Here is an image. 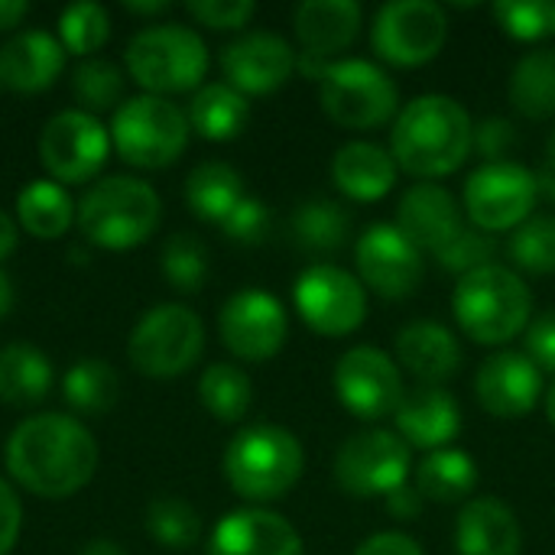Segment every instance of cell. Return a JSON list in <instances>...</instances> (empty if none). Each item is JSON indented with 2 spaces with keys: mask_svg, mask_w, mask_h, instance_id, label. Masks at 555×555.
<instances>
[{
  "mask_svg": "<svg viewBox=\"0 0 555 555\" xmlns=\"http://www.w3.org/2000/svg\"><path fill=\"white\" fill-rule=\"evenodd\" d=\"M78 228L85 241L104 250H130L153 237L163 218L156 189L133 176L94 182L78 202Z\"/></svg>",
  "mask_w": 555,
  "mask_h": 555,
  "instance_id": "obj_5",
  "label": "cell"
},
{
  "mask_svg": "<svg viewBox=\"0 0 555 555\" xmlns=\"http://www.w3.org/2000/svg\"><path fill=\"white\" fill-rule=\"evenodd\" d=\"M354 260L364 289L384 299L413 296L426 273L423 250L397 224H371L354 244Z\"/></svg>",
  "mask_w": 555,
  "mask_h": 555,
  "instance_id": "obj_17",
  "label": "cell"
},
{
  "mask_svg": "<svg viewBox=\"0 0 555 555\" xmlns=\"http://www.w3.org/2000/svg\"><path fill=\"white\" fill-rule=\"evenodd\" d=\"M23 530V507L13 488L0 478V555H10Z\"/></svg>",
  "mask_w": 555,
  "mask_h": 555,
  "instance_id": "obj_48",
  "label": "cell"
},
{
  "mask_svg": "<svg viewBox=\"0 0 555 555\" xmlns=\"http://www.w3.org/2000/svg\"><path fill=\"white\" fill-rule=\"evenodd\" d=\"M416 491L433 504H459L478 488V465L462 449H439L429 452L413 472Z\"/></svg>",
  "mask_w": 555,
  "mask_h": 555,
  "instance_id": "obj_31",
  "label": "cell"
},
{
  "mask_svg": "<svg viewBox=\"0 0 555 555\" xmlns=\"http://www.w3.org/2000/svg\"><path fill=\"white\" fill-rule=\"evenodd\" d=\"M293 302L299 319L325 338H345L367 319L364 283L335 263L306 267L293 283Z\"/></svg>",
  "mask_w": 555,
  "mask_h": 555,
  "instance_id": "obj_11",
  "label": "cell"
},
{
  "mask_svg": "<svg viewBox=\"0 0 555 555\" xmlns=\"http://www.w3.org/2000/svg\"><path fill=\"white\" fill-rule=\"evenodd\" d=\"M319 104L338 127L374 130L400 114V88L367 59H338L319 81Z\"/></svg>",
  "mask_w": 555,
  "mask_h": 555,
  "instance_id": "obj_9",
  "label": "cell"
},
{
  "mask_svg": "<svg viewBox=\"0 0 555 555\" xmlns=\"http://www.w3.org/2000/svg\"><path fill=\"white\" fill-rule=\"evenodd\" d=\"M397 361L426 387H442L462 367V345L439 322H410L397 332Z\"/></svg>",
  "mask_w": 555,
  "mask_h": 555,
  "instance_id": "obj_26",
  "label": "cell"
},
{
  "mask_svg": "<svg viewBox=\"0 0 555 555\" xmlns=\"http://www.w3.org/2000/svg\"><path fill=\"white\" fill-rule=\"evenodd\" d=\"M306 472L302 442L273 423L241 429L224 449V478L231 491L254 504L286 498Z\"/></svg>",
  "mask_w": 555,
  "mask_h": 555,
  "instance_id": "obj_3",
  "label": "cell"
},
{
  "mask_svg": "<svg viewBox=\"0 0 555 555\" xmlns=\"http://www.w3.org/2000/svg\"><path fill=\"white\" fill-rule=\"evenodd\" d=\"M410 472L413 452L390 429H364L335 455V481L351 498H387L410 481Z\"/></svg>",
  "mask_w": 555,
  "mask_h": 555,
  "instance_id": "obj_13",
  "label": "cell"
},
{
  "mask_svg": "<svg viewBox=\"0 0 555 555\" xmlns=\"http://www.w3.org/2000/svg\"><path fill=\"white\" fill-rule=\"evenodd\" d=\"M52 390V361L26 341L0 348V400L10 406H36Z\"/></svg>",
  "mask_w": 555,
  "mask_h": 555,
  "instance_id": "obj_29",
  "label": "cell"
},
{
  "mask_svg": "<svg viewBox=\"0 0 555 555\" xmlns=\"http://www.w3.org/2000/svg\"><path fill=\"white\" fill-rule=\"evenodd\" d=\"M517 146V127L504 117H485L475 124V150L488 163H504Z\"/></svg>",
  "mask_w": 555,
  "mask_h": 555,
  "instance_id": "obj_46",
  "label": "cell"
},
{
  "mask_svg": "<svg viewBox=\"0 0 555 555\" xmlns=\"http://www.w3.org/2000/svg\"><path fill=\"white\" fill-rule=\"evenodd\" d=\"M146 533L172 553H185L202 540V517L182 498H156L146 507Z\"/></svg>",
  "mask_w": 555,
  "mask_h": 555,
  "instance_id": "obj_37",
  "label": "cell"
},
{
  "mask_svg": "<svg viewBox=\"0 0 555 555\" xmlns=\"http://www.w3.org/2000/svg\"><path fill=\"white\" fill-rule=\"evenodd\" d=\"M449 42V13L436 0H390L371 26L374 52L400 68L433 62Z\"/></svg>",
  "mask_w": 555,
  "mask_h": 555,
  "instance_id": "obj_10",
  "label": "cell"
},
{
  "mask_svg": "<svg viewBox=\"0 0 555 555\" xmlns=\"http://www.w3.org/2000/svg\"><path fill=\"white\" fill-rule=\"evenodd\" d=\"M296 49L276 33H244L221 49V72L231 88L247 94H270L296 72Z\"/></svg>",
  "mask_w": 555,
  "mask_h": 555,
  "instance_id": "obj_18",
  "label": "cell"
},
{
  "mask_svg": "<svg viewBox=\"0 0 555 555\" xmlns=\"http://www.w3.org/2000/svg\"><path fill=\"white\" fill-rule=\"evenodd\" d=\"M540 198L537 172L504 159L478 166L465 182V211L472 224L485 234L517 231Z\"/></svg>",
  "mask_w": 555,
  "mask_h": 555,
  "instance_id": "obj_14",
  "label": "cell"
},
{
  "mask_svg": "<svg viewBox=\"0 0 555 555\" xmlns=\"http://www.w3.org/2000/svg\"><path fill=\"white\" fill-rule=\"evenodd\" d=\"M475 397L488 416L520 420L543 397V371L524 351H498L478 367Z\"/></svg>",
  "mask_w": 555,
  "mask_h": 555,
  "instance_id": "obj_19",
  "label": "cell"
},
{
  "mask_svg": "<svg viewBox=\"0 0 555 555\" xmlns=\"http://www.w3.org/2000/svg\"><path fill=\"white\" fill-rule=\"evenodd\" d=\"M72 94L85 114L124 104V72L107 59H85L72 72Z\"/></svg>",
  "mask_w": 555,
  "mask_h": 555,
  "instance_id": "obj_39",
  "label": "cell"
},
{
  "mask_svg": "<svg viewBox=\"0 0 555 555\" xmlns=\"http://www.w3.org/2000/svg\"><path fill=\"white\" fill-rule=\"evenodd\" d=\"M293 241L312 254H335L351 237V215L332 198H309L293 211Z\"/></svg>",
  "mask_w": 555,
  "mask_h": 555,
  "instance_id": "obj_34",
  "label": "cell"
},
{
  "mask_svg": "<svg viewBox=\"0 0 555 555\" xmlns=\"http://www.w3.org/2000/svg\"><path fill=\"white\" fill-rule=\"evenodd\" d=\"M247 120H250V104L228 81L202 85L189 104V127L211 143H224V140L241 137Z\"/></svg>",
  "mask_w": 555,
  "mask_h": 555,
  "instance_id": "obj_28",
  "label": "cell"
},
{
  "mask_svg": "<svg viewBox=\"0 0 555 555\" xmlns=\"http://www.w3.org/2000/svg\"><path fill=\"white\" fill-rule=\"evenodd\" d=\"M546 420H550V426H555V377L546 387Z\"/></svg>",
  "mask_w": 555,
  "mask_h": 555,
  "instance_id": "obj_57",
  "label": "cell"
},
{
  "mask_svg": "<svg viewBox=\"0 0 555 555\" xmlns=\"http://www.w3.org/2000/svg\"><path fill=\"white\" fill-rule=\"evenodd\" d=\"M127 72L146 94H182L205 81L208 46L192 26H146L127 42Z\"/></svg>",
  "mask_w": 555,
  "mask_h": 555,
  "instance_id": "obj_6",
  "label": "cell"
},
{
  "mask_svg": "<svg viewBox=\"0 0 555 555\" xmlns=\"http://www.w3.org/2000/svg\"><path fill=\"white\" fill-rule=\"evenodd\" d=\"M537 189H540V195H543V198L555 202V172L550 169V166H543V169L537 172Z\"/></svg>",
  "mask_w": 555,
  "mask_h": 555,
  "instance_id": "obj_54",
  "label": "cell"
},
{
  "mask_svg": "<svg viewBox=\"0 0 555 555\" xmlns=\"http://www.w3.org/2000/svg\"><path fill=\"white\" fill-rule=\"evenodd\" d=\"M218 332L234 358L257 364L283 351L289 335V315L276 296L263 289H241L221 306Z\"/></svg>",
  "mask_w": 555,
  "mask_h": 555,
  "instance_id": "obj_16",
  "label": "cell"
},
{
  "mask_svg": "<svg viewBox=\"0 0 555 555\" xmlns=\"http://www.w3.org/2000/svg\"><path fill=\"white\" fill-rule=\"evenodd\" d=\"M361 16L354 0H306L293 10V29L302 52L332 59L358 39Z\"/></svg>",
  "mask_w": 555,
  "mask_h": 555,
  "instance_id": "obj_25",
  "label": "cell"
},
{
  "mask_svg": "<svg viewBox=\"0 0 555 555\" xmlns=\"http://www.w3.org/2000/svg\"><path fill=\"white\" fill-rule=\"evenodd\" d=\"M494 250H498V244H494L491 234H485L478 228H465L442 254H436V260H439V267L446 273H455L462 280V276H468V273H475L481 267H491Z\"/></svg>",
  "mask_w": 555,
  "mask_h": 555,
  "instance_id": "obj_43",
  "label": "cell"
},
{
  "mask_svg": "<svg viewBox=\"0 0 555 555\" xmlns=\"http://www.w3.org/2000/svg\"><path fill=\"white\" fill-rule=\"evenodd\" d=\"M244 198V179L234 166L208 159L198 163L185 179V205L195 218L221 224Z\"/></svg>",
  "mask_w": 555,
  "mask_h": 555,
  "instance_id": "obj_32",
  "label": "cell"
},
{
  "mask_svg": "<svg viewBox=\"0 0 555 555\" xmlns=\"http://www.w3.org/2000/svg\"><path fill=\"white\" fill-rule=\"evenodd\" d=\"M10 306H13V286H10V280L0 273V319L10 312Z\"/></svg>",
  "mask_w": 555,
  "mask_h": 555,
  "instance_id": "obj_56",
  "label": "cell"
},
{
  "mask_svg": "<svg viewBox=\"0 0 555 555\" xmlns=\"http://www.w3.org/2000/svg\"><path fill=\"white\" fill-rule=\"evenodd\" d=\"M111 143L124 163L137 169H166L189 146V114L169 98H127L111 120Z\"/></svg>",
  "mask_w": 555,
  "mask_h": 555,
  "instance_id": "obj_7",
  "label": "cell"
},
{
  "mask_svg": "<svg viewBox=\"0 0 555 555\" xmlns=\"http://www.w3.org/2000/svg\"><path fill=\"white\" fill-rule=\"evenodd\" d=\"M16 241H20V228H16V221H13L7 211H0V263L16 250Z\"/></svg>",
  "mask_w": 555,
  "mask_h": 555,
  "instance_id": "obj_52",
  "label": "cell"
},
{
  "mask_svg": "<svg viewBox=\"0 0 555 555\" xmlns=\"http://www.w3.org/2000/svg\"><path fill=\"white\" fill-rule=\"evenodd\" d=\"M163 276L176 293H198L208 280V247L192 231H179L163 244Z\"/></svg>",
  "mask_w": 555,
  "mask_h": 555,
  "instance_id": "obj_38",
  "label": "cell"
},
{
  "mask_svg": "<svg viewBox=\"0 0 555 555\" xmlns=\"http://www.w3.org/2000/svg\"><path fill=\"white\" fill-rule=\"evenodd\" d=\"M78 205L72 202L68 189L49 179H33L16 195V221L36 241H55L68 234Z\"/></svg>",
  "mask_w": 555,
  "mask_h": 555,
  "instance_id": "obj_30",
  "label": "cell"
},
{
  "mask_svg": "<svg viewBox=\"0 0 555 555\" xmlns=\"http://www.w3.org/2000/svg\"><path fill=\"white\" fill-rule=\"evenodd\" d=\"M124 10H127V13H143V16H146V13H166L169 3H166V0H156V3H130V0H127Z\"/></svg>",
  "mask_w": 555,
  "mask_h": 555,
  "instance_id": "obj_55",
  "label": "cell"
},
{
  "mask_svg": "<svg viewBox=\"0 0 555 555\" xmlns=\"http://www.w3.org/2000/svg\"><path fill=\"white\" fill-rule=\"evenodd\" d=\"M185 10L195 23L208 29H244L254 20L257 3L254 0H192Z\"/></svg>",
  "mask_w": 555,
  "mask_h": 555,
  "instance_id": "obj_44",
  "label": "cell"
},
{
  "mask_svg": "<svg viewBox=\"0 0 555 555\" xmlns=\"http://www.w3.org/2000/svg\"><path fill=\"white\" fill-rule=\"evenodd\" d=\"M546 166L555 172V130L550 133V143H546Z\"/></svg>",
  "mask_w": 555,
  "mask_h": 555,
  "instance_id": "obj_58",
  "label": "cell"
},
{
  "mask_svg": "<svg viewBox=\"0 0 555 555\" xmlns=\"http://www.w3.org/2000/svg\"><path fill=\"white\" fill-rule=\"evenodd\" d=\"M397 169L400 166L393 163L390 150L367 140L345 143L332 159V179L338 192L354 202H380L384 195H390L397 185Z\"/></svg>",
  "mask_w": 555,
  "mask_h": 555,
  "instance_id": "obj_27",
  "label": "cell"
},
{
  "mask_svg": "<svg viewBox=\"0 0 555 555\" xmlns=\"http://www.w3.org/2000/svg\"><path fill=\"white\" fill-rule=\"evenodd\" d=\"M393 423H397V436L406 446L439 452V449H449L459 439V433H462V406L449 390L423 384L416 390H406L400 410L393 413Z\"/></svg>",
  "mask_w": 555,
  "mask_h": 555,
  "instance_id": "obj_22",
  "label": "cell"
},
{
  "mask_svg": "<svg viewBox=\"0 0 555 555\" xmlns=\"http://www.w3.org/2000/svg\"><path fill=\"white\" fill-rule=\"evenodd\" d=\"M26 13H29V3H23V0H0V33L20 26Z\"/></svg>",
  "mask_w": 555,
  "mask_h": 555,
  "instance_id": "obj_51",
  "label": "cell"
},
{
  "mask_svg": "<svg viewBox=\"0 0 555 555\" xmlns=\"http://www.w3.org/2000/svg\"><path fill=\"white\" fill-rule=\"evenodd\" d=\"M354 555H426L420 550V543L413 540V537H406V533H374V537H367Z\"/></svg>",
  "mask_w": 555,
  "mask_h": 555,
  "instance_id": "obj_49",
  "label": "cell"
},
{
  "mask_svg": "<svg viewBox=\"0 0 555 555\" xmlns=\"http://www.w3.org/2000/svg\"><path fill=\"white\" fill-rule=\"evenodd\" d=\"M423 507H426V498L416 491V485H403V488H397L393 494H387V514L390 517H397V520H416L420 514H423Z\"/></svg>",
  "mask_w": 555,
  "mask_h": 555,
  "instance_id": "obj_50",
  "label": "cell"
},
{
  "mask_svg": "<svg viewBox=\"0 0 555 555\" xmlns=\"http://www.w3.org/2000/svg\"><path fill=\"white\" fill-rule=\"evenodd\" d=\"M111 36V16L101 3H72L59 16V42L72 55L91 59Z\"/></svg>",
  "mask_w": 555,
  "mask_h": 555,
  "instance_id": "obj_41",
  "label": "cell"
},
{
  "mask_svg": "<svg viewBox=\"0 0 555 555\" xmlns=\"http://www.w3.org/2000/svg\"><path fill=\"white\" fill-rule=\"evenodd\" d=\"M111 130L94 117L78 111H62L46 120L39 133V163L59 185L91 182L111 156Z\"/></svg>",
  "mask_w": 555,
  "mask_h": 555,
  "instance_id": "obj_12",
  "label": "cell"
},
{
  "mask_svg": "<svg viewBox=\"0 0 555 555\" xmlns=\"http://www.w3.org/2000/svg\"><path fill=\"white\" fill-rule=\"evenodd\" d=\"M335 393L351 416L377 423L400 410L406 387L400 364L387 351L374 345H358L348 348L335 364Z\"/></svg>",
  "mask_w": 555,
  "mask_h": 555,
  "instance_id": "obj_15",
  "label": "cell"
},
{
  "mask_svg": "<svg viewBox=\"0 0 555 555\" xmlns=\"http://www.w3.org/2000/svg\"><path fill=\"white\" fill-rule=\"evenodd\" d=\"M205 351L202 319L179 302L153 306L127 338V358L143 377L169 380L198 364Z\"/></svg>",
  "mask_w": 555,
  "mask_h": 555,
  "instance_id": "obj_8",
  "label": "cell"
},
{
  "mask_svg": "<svg viewBox=\"0 0 555 555\" xmlns=\"http://www.w3.org/2000/svg\"><path fill=\"white\" fill-rule=\"evenodd\" d=\"M208 555H306V546L286 517L267 507H241L215 524Z\"/></svg>",
  "mask_w": 555,
  "mask_h": 555,
  "instance_id": "obj_20",
  "label": "cell"
},
{
  "mask_svg": "<svg viewBox=\"0 0 555 555\" xmlns=\"http://www.w3.org/2000/svg\"><path fill=\"white\" fill-rule=\"evenodd\" d=\"M221 231L237 241V244H260L270 231V208L267 202L254 198V195H244L237 202V208L221 221Z\"/></svg>",
  "mask_w": 555,
  "mask_h": 555,
  "instance_id": "obj_45",
  "label": "cell"
},
{
  "mask_svg": "<svg viewBox=\"0 0 555 555\" xmlns=\"http://www.w3.org/2000/svg\"><path fill=\"white\" fill-rule=\"evenodd\" d=\"M62 397L81 416H104L120 400V377H117V371L107 361L81 358V361H75L65 371Z\"/></svg>",
  "mask_w": 555,
  "mask_h": 555,
  "instance_id": "obj_33",
  "label": "cell"
},
{
  "mask_svg": "<svg viewBox=\"0 0 555 555\" xmlns=\"http://www.w3.org/2000/svg\"><path fill=\"white\" fill-rule=\"evenodd\" d=\"M511 104L530 120L555 117V49L527 52L511 75Z\"/></svg>",
  "mask_w": 555,
  "mask_h": 555,
  "instance_id": "obj_35",
  "label": "cell"
},
{
  "mask_svg": "<svg viewBox=\"0 0 555 555\" xmlns=\"http://www.w3.org/2000/svg\"><path fill=\"white\" fill-rule=\"evenodd\" d=\"M462 332L478 345H507L527 332L533 312V293L520 273L491 263L459 280L452 296Z\"/></svg>",
  "mask_w": 555,
  "mask_h": 555,
  "instance_id": "obj_4",
  "label": "cell"
},
{
  "mask_svg": "<svg viewBox=\"0 0 555 555\" xmlns=\"http://www.w3.org/2000/svg\"><path fill=\"white\" fill-rule=\"evenodd\" d=\"M491 13L514 39L540 42L555 36V0H498Z\"/></svg>",
  "mask_w": 555,
  "mask_h": 555,
  "instance_id": "obj_42",
  "label": "cell"
},
{
  "mask_svg": "<svg viewBox=\"0 0 555 555\" xmlns=\"http://www.w3.org/2000/svg\"><path fill=\"white\" fill-rule=\"evenodd\" d=\"M524 530L517 514L498 498H475L455 520L459 555H520Z\"/></svg>",
  "mask_w": 555,
  "mask_h": 555,
  "instance_id": "obj_24",
  "label": "cell"
},
{
  "mask_svg": "<svg viewBox=\"0 0 555 555\" xmlns=\"http://www.w3.org/2000/svg\"><path fill=\"white\" fill-rule=\"evenodd\" d=\"M475 150V120L462 101L449 94H420L393 120V163L429 182L455 172Z\"/></svg>",
  "mask_w": 555,
  "mask_h": 555,
  "instance_id": "obj_2",
  "label": "cell"
},
{
  "mask_svg": "<svg viewBox=\"0 0 555 555\" xmlns=\"http://www.w3.org/2000/svg\"><path fill=\"white\" fill-rule=\"evenodd\" d=\"M524 354L540 367L555 374V306L540 312L537 319H530L527 332H524Z\"/></svg>",
  "mask_w": 555,
  "mask_h": 555,
  "instance_id": "obj_47",
  "label": "cell"
},
{
  "mask_svg": "<svg viewBox=\"0 0 555 555\" xmlns=\"http://www.w3.org/2000/svg\"><path fill=\"white\" fill-rule=\"evenodd\" d=\"M78 555H127V550L117 546L114 540H91L88 546H81Z\"/></svg>",
  "mask_w": 555,
  "mask_h": 555,
  "instance_id": "obj_53",
  "label": "cell"
},
{
  "mask_svg": "<svg viewBox=\"0 0 555 555\" xmlns=\"http://www.w3.org/2000/svg\"><path fill=\"white\" fill-rule=\"evenodd\" d=\"M3 462L23 491L46 501H65L91 485L98 472V442L75 416L39 413L10 433Z\"/></svg>",
  "mask_w": 555,
  "mask_h": 555,
  "instance_id": "obj_1",
  "label": "cell"
},
{
  "mask_svg": "<svg viewBox=\"0 0 555 555\" xmlns=\"http://www.w3.org/2000/svg\"><path fill=\"white\" fill-rule=\"evenodd\" d=\"M202 406L218 423H241L254 403V384L237 364H211L198 380Z\"/></svg>",
  "mask_w": 555,
  "mask_h": 555,
  "instance_id": "obj_36",
  "label": "cell"
},
{
  "mask_svg": "<svg viewBox=\"0 0 555 555\" xmlns=\"http://www.w3.org/2000/svg\"><path fill=\"white\" fill-rule=\"evenodd\" d=\"M65 72V49L46 29H23L0 49V85L10 91L36 94L55 85Z\"/></svg>",
  "mask_w": 555,
  "mask_h": 555,
  "instance_id": "obj_23",
  "label": "cell"
},
{
  "mask_svg": "<svg viewBox=\"0 0 555 555\" xmlns=\"http://www.w3.org/2000/svg\"><path fill=\"white\" fill-rule=\"evenodd\" d=\"M511 260L537 276L555 273V215H530L511 234Z\"/></svg>",
  "mask_w": 555,
  "mask_h": 555,
  "instance_id": "obj_40",
  "label": "cell"
},
{
  "mask_svg": "<svg viewBox=\"0 0 555 555\" xmlns=\"http://www.w3.org/2000/svg\"><path fill=\"white\" fill-rule=\"evenodd\" d=\"M397 228L429 254H442L462 231L465 218L455 195L439 182H416L400 195Z\"/></svg>",
  "mask_w": 555,
  "mask_h": 555,
  "instance_id": "obj_21",
  "label": "cell"
}]
</instances>
